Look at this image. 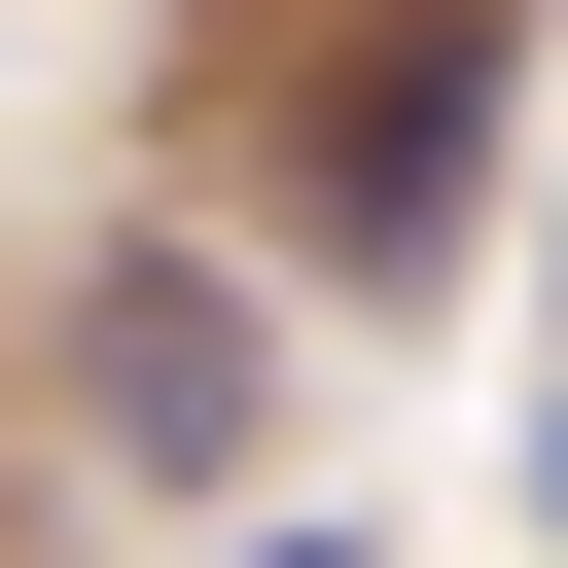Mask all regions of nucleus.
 Listing matches in <instances>:
<instances>
[{
	"label": "nucleus",
	"mask_w": 568,
	"mask_h": 568,
	"mask_svg": "<svg viewBox=\"0 0 568 568\" xmlns=\"http://www.w3.org/2000/svg\"><path fill=\"white\" fill-rule=\"evenodd\" d=\"M106 426H142V462H248V284L142 248V284H106Z\"/></svg>",
	"instance_id": "obj_1"
},
{
	"label": "nucleus",
	"mask_w": 568,
	"mask_h": 568,
	"mask_svg": "<svg viewBox=\"0 0 568 568\" xmlns=\"http://www.w3.org/2000/svg\"><path fill=\"white\" fill-rule=\"evenodd\" d=\"M248 568H355V532H248Z\"/></svg>",
	"instance_id": "obj_2"
}]
</instances>
